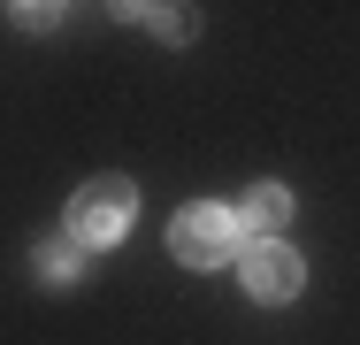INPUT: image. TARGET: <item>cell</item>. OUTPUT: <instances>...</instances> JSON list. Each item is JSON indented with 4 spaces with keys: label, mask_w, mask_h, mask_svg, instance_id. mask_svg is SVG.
<instances>
[{
    "label": "cell",
    "mask_w": 360,
    "mask_h": 345,
    "mask_svg": "<svg viewBox=\"0 0 360 345\" xmlns=\"http://www.w3.org/2000/svg\"><path fill=\"white\" fill-rule=\"evenodd\" d=\"M131 207H139V192H131L123 177H92L70 200V238L77 246H115V238L131 230Z\"/></svg>",
    "instance_id": "cell-1"
},
{
    "label": "cell",
    "mask_w": 360,
    "mask_h": 345,
    "mask_svg": "<svg viewBox=\"0 0 360 345\" xmlns=\"http://www.w3.org/2000/svg\"><path fill=\"white\" fill-rule=\"evenodd\" d=\"M230 246H238V215L215 200L184 207L176 222H169V253L176 261H192V269H215V261H230Z\"/></svg>",
    "instance_id": "cell-2"
},
{
    "label": "cell",
    "mask_w": 360,
    "mask_h": 345,
    "mask_svg": "<svg viewBox=\"0 0 360 345\" xmlns=\"http://www.w3.org/2000/svg\"><path fill=\"white\" fill-rule=\"evenodd\" d=\"M245 291H253V299H291V291H299V253H291L284 238H261V246L245 253Z\"/></svg>",
    "instance_id": "cell-3"
},
{
    "label": "cell",
    "mask_w": 360,
    "mask_h": 345,
    "mask_svg": "<svg viewBox=\"0 0 360 345\" xmlns=\"http://www.w3.org/2000/svg\"><path fill=\"white\" fill-rule=\"evenodd\" d=\"M284 215H291L284 184H253V192H245V222H253V230H284Z\"/></svg>",
    "instance_id": "cell-4"
},
{
    "label": "cell",
    "mask_w": 360,
    "mask_h": 345,
    "mask_svg": "<svg viewBox=\"0 0 360 345\" xmlns=\"http://www.w3.org/2000/svg\"><path fill=\"white\" fill-rule=\"evenodd\" d=\"M77 269H84V261H77V238H46V246H39V276H46V284H70Z\"/></svg>",
    "instance_id": "cell-5"
},
{
    "label": "cell",
    "mask_w": 360,
    "mask_h": 345,
    "mask_svg": "<svg viewBox=\"0 0 360 345\" xmlns=\"http://www.w3.org/2000/svg\"><path fill=\"white\" fill-rule=\"evenodd\" d=\"M139 15L161 31V39H192V8H139Z\"/></svg>",
    "instance_id": "cell-6"
}]
</instances>
